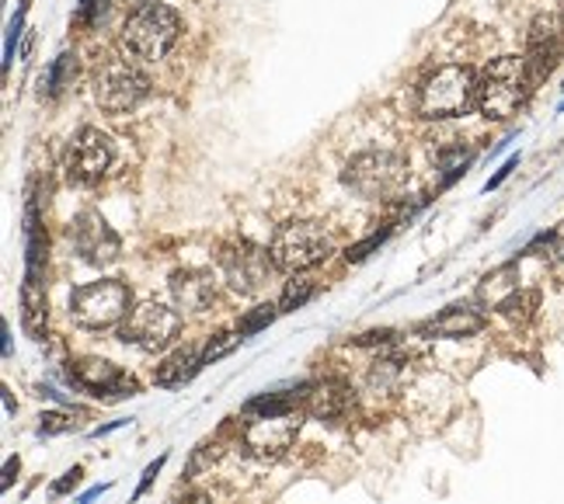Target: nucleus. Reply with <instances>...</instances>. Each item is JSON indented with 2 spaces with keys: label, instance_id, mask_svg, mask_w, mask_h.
Listing matches in <instances>:
<instances>
[{
  "label": "nucleus",
  "instance_id": "obj_6",
  "mask_svg": "<svg viewBox=\"0 0 564 504\" xmlns=\"http://www.w3.org/2000/svg\"><path fill=\"white\" fill-rule=\"evenodd\" d=\"M129 306H133V293L129 286L116 278H101V282H88L70 293V317L74 324L88 327V331H101V327H116L119 320H126Z\"/></svg>",
  "mask_w": 564,
  "mask_h": 504
},
{
  "label": "nucleus",
  "instance_id": "obj_31",
  "mask_svg": "<svg viewBox=\"0 0 564 504\" xmlns=\"http://www.w3.org/2000/svg\"><path fill=\"white\" fill-rule=\"evenodd\" d=\"M18 470H21L18 456H11V459H8V467H4V491H8V487L14 484V473H18Z\"/></svg>",
  "mask_w": 564,
  "mask_h": 504
},
{
  "label": "nucleus",
  "instance_id": "obj_9",
  "mask_svg": "<svg viewBox=\"0 0 564 504\" xmlns=\"http://www.w3.org/2000/svg\"><path fill=\"white\" fill-rule=\"evenodd\" d=\"M112 140L101 129H80V133L67 143V157H63V171L74 185H98L105 171L112 167Z\"/></svg>",
  "mask_w": 564,
  "mask_h": 504
},
{
  "label": "nucleus",
  "instance_id": "obj_32",
  "mask_svg": "<svg viewBox=\"0 0 564 504\" xmlns=\"http://www.w3.org/2000/svg\"><path fill=\"white\" fill-rule=\"evenodd\" d=\"M178 504H209V494H206V491H192V494H185Z\"/></svg>",
  "mask_w": 564,
  "mask_h": 504
},
{
  "label": "nucleus",
  "instance_id": "obj_10",
  "mask_svg": "<svg viewBox=\"0 0 564 504\" xmlns=\"http://www.w3.org/2000/svg\"><path fill=\"white\" fill-rule=\"evenodd\" d=\"M67 237H70L74 251L80 254V261H88V265H95V269L112 265V261H119V254H122L119 233L108 227L105 216H98L91 209H84L70 219Z\"/></svg>",
  "mask_w": 564,
  "mask_h": 504
},
{
  "label": "nucleus",
  "instance_id": "obj_19",
  "mask_svg": "<svg viewBox=\"0 0 564 504\" xmlns=\"http://www.w3.org/2000/svg\"><path fill=\"white\" fill-rule=\"evenodd\" d=\"M74 74H77V56H70V53H59L56 59H53V67L42 74V98H56L63 87H67L70 80H74Z\"/></svg>",
  "mask_w": 564,
  "mask_h": 504
},
{
  "label": "nucleus",
  "instance_id": "obj_35",
  "mask_svg": "<svg viewBox=\"0 0 564 504\" xmlns=\"http://www.w3.org/2000/svg\"><path fill=\"white\" fill-rule=\"evenodd\" d=\"M4 355H11V331H8V324H4Z\"/></svg>",
  "mask_w": 564,
  "mask_h": 504
},
{
  "label": "nucleus",
  "instance_id": "obj_23",
  "mask_svg": "<svg viewBox=\"0 0 564 504\" xmlns=\"http://www.w3.org/2000/svg\"><path fill=\"white\" fill-rule=\"evenodd\" d=\"M314 278H293L286 282V289H282V299H279V310H300L303 303L314 296Z\"/></svg>",
  "mask_w": 564,
  "mask_h": 504
},
{
  "label": "nucleus",
  "instance_id": "obj_26",
  "mask_svg": "<svg viewBox=\"0 0 564 504\" xmlns=\"http://www.w3.org/2000/svg\"><path fill=\"white\" fill-rule=\"evenodd\" d=\"M387 233H390V227L387 230H380V233H373L370 240H362V244H356V248H349V254H345V258H349V261H362L366 254H370L377 244H383V240H387Z\"/></svg>",
  "mask_w": 564,
  "mask_h": 504
},
{
  "label": "nucleus",
  "instance_id": "obj_27",
  "mask_svg": "<svg viewBox=\"0 0 564 504\" xmlns=\"http://www.w3.org/2000/svg\"><path fill=\"white\" fill-rule=\"evenodd\" d=\"M167 463V456H158L154 459V463H150L147 470H143V480H140V487H137V501L150 491V484H154V480H158V473H161V467Z\"/></svg>",
  "mask_w": 564,
  "mask_h": 504
},
{
  "label": "nucleus",
  "instance_id": "obj_18",
  "mask_svg": "<svg viewBox=\"0 0 564 504\" xmlns=\"http://www.w3.org/2000/svg\"><path fill=\"white\" fill-rule=\"evenodd\" d=\"M203 369V352H192V348H182V352L167 355L158 372H154V383L164 386V390H178L185 383H192L195 376H199Z\"/></svg>",
  "mask_w": 564,
  "mask_h": 504
},
{
  "label": "nucleus",
  "instance_id": "obj_2",
  "mask_svg": "<svg viewBox=\"0 0 564 504\" xmlns=\"http://www.w3.org/2000/svg\"><path fill=\"white\" fill-rule=\"evenodd\" d=\"M345 185L362 199L390 202L408 188V161L394 150H366L345 167Z\"/></svg>",
  "mask_w": 564,
  "mask_h": 504
},
{
  "label": "nucleus",
  "instance_id": "obj_3",
  "mask_svg": "<svg viewBox=\"0 0 564 504\" xmlns=\"http://www.w3.org/2000/svg\"><path fill=\"white\" fill-rule=\"evenodd\" d=\"M182 21L167 4H150L143 11H133L122 25V46L137 63H158L171 53L178 42Z\"/></svg>",
  "mask_w": 564,
  "mask_h": 504
},
{
  "label": "nucleus",
  "instance_id": "obj_15",
  "mask_svg": "<svg viewBox=\"0 0 564 504\" xmlns=\"http://www.w3.org/2000/svg\"><path fill=\"white\" fill-rule=\"evenodd\" d=\"M171 299L185 314H203L216 299V278L206 269H185L171 275Z\"/></svg>",
  "mask_w": 564,
  "mask_h": 504
},
{
  "label": "nucleus",
  "instance_id": "obj_1",
  "mask_svg": "<svg viewBox=\"0 0 564 504\" xmlns=\"http://www.w3.org/2000/svg\"><path fill=\"white\" fill-rule=\"evenodd\" d=\"M477 98H481V77L464 63H446L425 77L415 105L422 119H457L477 108Z\"/></svg>",
  "mask_w": 564,
  "mask_h": 504
},
{
  "label": "nucleus",
  "instance_id": "obj_22",
  "mask_svg": "<svg viewBox=\"0 0 564 504\" xmlns=\"http://www.w3.org/2000/svg\"><path fill=\"white\" fill-rule=\"evenodd\" d=\"M25 14H29V0H21L11 25H8V35H4V70L14 67V50H18V39L25 35Z\"/></svg>",
  "mask_w": 564,
  "mask_h": 504
},
{
  "label": "nucleus",
  "instance_id": "obj_33",
  "mask_svg": "<svg viewBox=\"0 0 564 504\" xmlns=\"http://www.w3.org/2000/svg\"><path fill=\"white\" fill-rule=\"evenodd\" d=\"M150 4H158V0H126V8H133V11H143Z\"/></svg>",
  "mask_w": 564,
  "mask_h": 504
},
{
  "label": "nucleus",
  "instance_id": "obj_7",
  "mask_svg": "<svg viewBox=\"0 0 564 504\" xmlns=\"http://www.w3.org/2000/svg\"><path fill=\"white\" fill-rule=\"evenodd\" d=\"M150 95V80L137 63L112 59L95 74V101L108 116H126Z\"/></svg>",
  "mask_w": 564,
  "mask_h": 504
},
{
  "label": "nucleus",
  "instance_id": "obj_34",
  "mask_svg": "<svg viewBox=\"0 0 564 504\" xmlns=\"http://www.w3.org/2000/svg\"><path fill=\"white\" fill-rule=\"evenodd\" d=\"M105 491H108V484H105V487H95V491H88V494L80 497V504H91V501H95V497H101Z\"/></svg>",
  "mask_w": 564,
  "mask_h": 504
},
{
  "label": "nucleus",
  "instance_id": "obj_8",
  "mask_svg": "<svg viewBox=\"0 0 564 504\" xmlns=\"http://www.w3.org/2000/svg\"><path fill=\"white\" fill-rule=\"evenodd\" d=\"M178 327H182V320L171 306L150 299V303H140L137 310L126 317L119 338L126 344L143 348V352H164V348L178 338Z\"/></svg>",
  "mask_w": 564,
  "mask_h": 504
},
{
  "label": "nucleus",
  "instance_id": "obj_4",
  "mask_svg": "<svg viewBox=\"0 0 564 504\" xmlns=\"http://www.w3.org/2000/svg\"><path fill=\"white\" fill-rule=\"evenodd\" d=\"M530 84L533 77L527 67V56L495 59L481 74V98H477V108H481L488 119H509L530 98Z\"/></svg>",
  "mask_w": 564,
  "mask_h": 504
},
{
  "label": "nucleus",
  "instance_id": "obj_36",
  "mask_svg": "<svg viewBox=\"0 0 564 504\" xmlns=\"http://www.w3.org/2000/svg\"><path fill=\"white\" fill-rule=\"evenodd\" d=\"M557 108H561V112H564V98H561V105H557Z\"/></svg>",
  "mask_w": 564,
  "mask_h": 504
},
{
  "label": "nucleus",
  "instance_id": "obj_21",
  "mask_svg": "<svg viewBox=\"0 0 564 504\" xmlns=\"http://www.w3.org/2000/svg\"><path fill=\"white\" fill-rule=\"evenodd\" d=\"M498 310H502V317H509V320H516V324H527L530 317H533V310H536V296L533 293H509L502 303H498Z\"/></svg>",
  "mask_w": 564,
  "mask_h": 504
},
{
  "label": "nucleus",
  "instance_id": "obj_16",
  "mask_svg": "<svg viewBox=\"0 0 564 504\" xmlns=\"http://www.w3.org/2000/svg\"><path fill=\"white\" fill-rule=\"evenodd\" d=\"M422 331L432 338H470L477 331H485V314L474 310V306H446V310L440 317H432Z\"/></svg>",
  "mask_w": 564,
  "mask_h": 504
},
{
  "label": "nucleus",
  "instance_id": "obj_17",
  "mask_svg": "<svg viewBox=\"0 0 564 504\" xmlns=\"http://www.w3.org/2000/svg\"><path fill=\"white\" fill-rule=\"evenodd\" d=\"M349 390L341 383H317V386H307L303 393V410L314 414L317 421H338L345 410H349Z\"/></svg>",
  "mask_w": 564,
  "mask_h": 504
},
{
  "label": "nucleus",
  "instance_id": "obj_20",
  "mask_svg": "<svg viewBox=\"0 0 564 504\" xmlns=\"http://www.w3.org/2000/svg\"><path fill=\"white\" fill-rule=\"evenodd\" d=\"M245 341V331L237 327V331H224V335H216V338H209L206 341V348H203V365H213V362H220V359H227L237 344Z\"/></svg>",
  "mask_w": 564,
  "mask_h": 504
},
{
  "label": "nucleus",
  "instance_id": "obj_14",
  "mask_svg": "<svg viewBox=\"0 0 564 504\" xmlns=\"http://www.w3.org/2000/svg\"><path fill=\"white\" fill-rule=\"evenodd\" d=\"M564 50V32H561V21L551 14H540L530 29V42H527V67L533 80H544L561 59Z\"/></svg>",
  "mask_w": 564,
  "mask_h": 504
},
{
  "label": "nucleus",
  "instance_id": "obj_13",
  "mask_svg": "<svg viewBox=\"0 0 564 504\" xmlns=\"http://www.w3.org/2000/svg\"><path fill=\"white\" fill-rule=\"evenodd\" d=\"M70 380L84 390H91L95 397H137L140 393L137 380L126 376V372L108 359H77L70 369Z\"/></svg>",
  "mask_w": 564,
  "mask_h": 504
},
{
  "label": "nucleus",
  "instance_id": "obj_28",
  "mask_svg": "<svg viewBox=\"0 0 564 504\" xmlns=\"http://www.w3.org/2000/svg\"><path fill=\"white\" fill-rule=\"evenodd\" d=\"M80 476H84V470H80V467L67 470V473H63V480H59V484L53 487V494H56V497H59V494H67L70 487H77V484H80Z\"/></svg>",
  "mask_w": 564,
  "mask_h": 504
},
{
  "label": "nucleus",
  "instance_id": "obj_11",
  "mask_svg": "<svg viewBox=\"0 0 564 504\" xmlns=\"http://www.w3.org/2000/svg\"><path fill=\"white\" fill-rule=\"evenodd\" d=\"M220 269H224L227 286L237 296H258L269 286V275L275 269V261L269 251L254 248V244H234V248H224Z\"/></svg>",
  "mask_w": 564,
  "mask_h": 504
},
{
  "label": "nucleus",
  "instance_id": "obj_12",
  "mask_svg": "<svg viewBox=\"0 0 564 504\" xmlns=\"http://www.w3.org/2000/svg\"><path fill=\"white\" fill-rule=\"evenodd\" d=\"M300 421L293 414H275V418H258L251 414V421L245 425V449L258 459H279L293 442H296Z\"/></svg>",
  "mask_w": 564,
  "mask_h": 504
},
{
  "label": "nucleus",
  "instance_id": "obj_24",
  "mask_svg": "<svg viewBox=\"0 0 564 504\" xmlns=\"http://www.w3.org/2000/svg\"><path fill=\"white\" fill-rule=\"evenodd\" d=\"M275 314H282V310H279V306H272V303L258 306L254 314H248V317L241 320V331H245V338H251V335H258V331H265V327L275 320Z\"/></svg>",
  "mask_w": 564,
  "mask_h": 504
},
{
  "label": "nucleus",
  "instance_id": "obj_29",
  "mask_svg": "<svg viewBox=\"0 0 564 504\" xmlns=\"http://www.w3.org/2000/svg\"><path fill=\"white\" fill-rule=\"evenodd\" d=\"M105 8V0H80V8H77V18L80 21H95Z\"/></svg>",
  "mask_w": 564,
  "mask_h": 504
},
{
  "label": "nucleus",
  "instance_id": "obj_30",
  "mask_svg": "<svg viewBox=\"0 0 564 504\" xmlns=\"http://www.w3.org/2000/svg\"><path fill=\"white\" fill-rule=\"evenodd\" d=\"M512 167H516V157H512V161H506L502 167H498V174H495V178H491V182L485 185V191H491V188H498V185H502V182L509 178V171H512Z\"/></svg>",
  "mask_w": 564,
  "mask_h": 504
},
{
  "label": "nucleus",
  "instance_id": "obj_25",
  "mask_svg": "<svg viewBox=\"0 0 564 504\" xmlns=\"http://www.w3.org/2000/svg\"><path fill=\"white\" fill-rule=\"evenodd\" d=\"M39 421H42V425H39V435H67V431L77 428V421L70 418V414H59V410L42 414Z\"/></svg>",
  "mask_w": 564,
  "mask_h": 504
},
{
  "label": "nucleus",
  "instance_id": "obj_5",
  "mask_svg": "<svg viewBox=\"0 0 564 504\" xmlns=\"http://www.w3.org/2000/svg\"><path fill=\"white\" fill-rule=\"evenodd\" d=\"M335 251L332 244V233L324 230L321 223H314V219H300V223H286L275 240H272V261H275V269L282 272H307L314 265H321V261H328Z\"/></svg>",
  "mask_w": 564,
  "mask_h": 504
}]
</instances>
